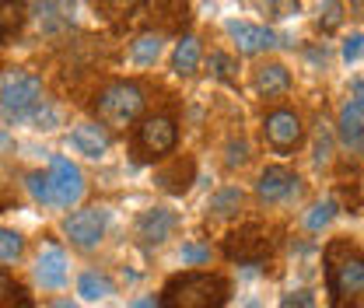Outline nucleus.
Masks as SVG:
<instances>
[{"label": "nucleus", "instance_id": "f257e3e1", "mask_svg": "<svg viewBox=\"0 0 364 308\" xmlns=\"http://www.w3.org/2000/svg\"><path fill=\"white\" fill-rule=\"evenodd\" d=\"M329 308H361L364 294V260L361 245L350 238H333L322 253Z\"/></svg>", "mask_w": 364, "mask_h": 308}, {"label": "nucleus", "instance_id": "f03ea898", "mask_svg": "<svg viewBox=\"0 0 364 308\" xmlns=\"http://www.w3.org/2000/svg\"><path fill=\"white\" fill-rule=\"evenodd\" d=\"M231 284L221 273L210 270H186L165 280L158 308H225Z\"/></svg>", "mask_w": 364, "mask_h": 308}, {"label": "nucleus", "instance_id": "7ed1b4c3", "mask_svg": "<svg viewBox=\"0 0 364 308\" xmlns=\"http://www.w3.org/2000/svg\"><path fill=\"white\" fill-rule=\"evenodd\" d=\"M144 88L136 81H112L98 91L95 98V116L105 130H127L144 116Z\"/></svg>", "mask_w": 364, "mask_h": 308}, {"label": "nucleus", "instance_id": "20e7f679", "mask_svg": "<svg viewBox=\"0 0 364 308\" xmlns=\"http://www.w3.org/2000/svg\"><path fill=\"white\" fill-rule=\"evenodd\" d=\"M43 81L28 70H11L0 85V116L18 123V120H28L39 105H43Z\"/></svg>", "mask_w": 364, "mask_h": 308}, {"label": "nucleus", "instance_id": "39448f33", "mask_svg": "<svg viewBox=\"0 0 364 308\" xmlns=\"http://www.w3.org/2000/svg\"><path fill=\"white\" fill-rule=\"evenodd\" d=\"M176 140H179V127L172 116L158 112V116H147L140 120L136 127V140H134V151L140 161H158V158H168L176 151Z\"/></svg>", "mask_w": 364, "mask_h": 308}, {"label": "nucleus", "instance_id": "423d86ee", "mask_svg": "<svg viewBox=\"0 0 364 308\" xmlns=\"http://www.w3.org/2000/svg\"><path fill=\"white\" fill-rule=\"evenodd\" d=\"M46 179H49V200H53V207L70 211V207L81 203V196H85V172H81L70 158L53 154Z\"/></svg>", "mask_w": 364, "mask_h": 308}, {"label": "nucleus", "instance_id": "0eeeda50", "mask_svg": "<svg viewBox=\"0 0 364 308\" xmlns=\"http://www.w3.org/2000/svg\"><path fill=\"white\" fill-rule=\"evenodd\" d=\"M225 256L231 263L259 266L270 256V235L263 224H242L225 238Z\"/></svg>", "mask_w": 364, "mask_h": 308}, {"label": "nucleus", "instance_id": "6e6552de", "mask_svg": "<svg viewBox=\"0 0 364 308\" xmlns=\"http://www.w3.org/2000/svg\"><path fill=\"white\" fill-rule=\"evenodd\" d=\"M109 207H81V211H74L70 218L63 221V231H67V238H70V245H77V249H95L102 238H105V231H109Z\"/></svg>", "mask_w": 364, "mask_h": 308}, {"label": "nucleus", "instance_id": "1a4fd4ad", "mask_svg": "<svg viewBox=\"0 0 364 308\" xmlns=\"http://www.w3.org/2000/svg\"><path fill=\"white\" fill-rule=\"evenodd\" d=\"M256 196L267 203V207H277V203H291L301 196V176L287 165H270L259 172V182H256Z\"/></svg>", "mask_w": 364, "mask_h": 308}, {"label": "nucleus", "instance_id": "9d476101", "mask_svg": "<svg viewBox=\"0 0 364 308\" xmlns=\"http://www.w3.org/2000/svg\"><path fill=\"white\" fill-rule=\"evenodd\" d=\"M263 133H267V144H270L273 151H280V154L294 151V147L305 140L301 112H298V109H287V105L273 109L270 116H267V123H263Z\"/></svg>", "mask_w": 364, "mask_h": 308}, {"label": "nucleus", "instance_id": "9b49d317", "mask_svg": "<svg viewBox=\"0 0 364 308\" xmlns=\"http://www.w3.org/2000/svg\"><path fill=\"white\" fill-rule=\"evenodd\" d=\"M176 228H179V214L168 211V207H147V211H140V218L134 224L140 245H147V249L165 245L176 235Z\"/></svg>", "mask_w": 364, "mask_h": 308}, {"label": "nucleus", "instance_id": "f8f14e48", "mask_svg": "<svg viewBox=\"0 0 364 308\" xmlns=\"http://www.w3.org/2000/svg\"><path fill=\"white\" fill-rule=\"evenodd\" d=\"M361 78L354 81V98L340 109V120H336V137L347 151L361 154L364 147V102H361Z\"/></svg>", "mask_w": 364, "mask_h": 308}, {"label": "nucleus", "instance_id": "ddd939ff", "mask_svg": "<svg viewBox=\"0 0 364 308\" xmlns=\"http://www.w3.org/2000/svg\"><path fill=\"white\" fill-rule=\"evenodd\" d=\"M228 36H231V43L238 53H245V56H259V53H267L277 46V36H273V28L267 25H252V21H228L225 25Z\"/></svg>", "mask_w": 364, "mask_h": 308}, {"label": "nucleus", "instance_id": "4468645a", "mask_svg": "<svg viewBox=\"0 0 364 308\" xmlns=\"http://www.w3.org/2000/svg\"><path fill=\"white\" fill-rule=\"evenodd\" d=\"M70 147L77 151V154H85L91 161H98V158H105L109 154V147H112V133L105 130L102 123H77L74 130H70Z\"/></svg>", "mask_w": 364, "mask_h": 308}, {"label": "nucleus", "instance_id": "2eb2a0df", "mask_svg": "<svg viewBox=\"0 0 364 308\" xmlns=\"http://www.w3.org/2000/svg\"><path fill=\"white\" fill-rule=\"evenodd\" d=\"M25 4H28V18H36L46 32L67 28L77 14V0H25Z\"/></svg>", "mask_w": 364, "mask_h": 308}, {"label": "nucleus", "instance_id": "dca6fc26", "mask_svg": "<svg viewBox=\"0 0 364 308\" xmlns=\"http://www.w3.org/2000/svg\"><path fill=\"white\" fill-rule=\"evenodd\" d=\"M36 280L43 284L46 291H60L67 284V256L60 245H43L39 260H36Z\"/></svg>", "mask_w": 364, "mask_h": 308}, {"label": "nucleus", "instance_id": "f3484780", "mask_svg": "<svg viewBox=\"0 0 364 308\" xmlns=\"http://www.w3.org/2000/svg\"><path fill=\"white\" fill-rule=\"evenodd\" d=\"M252 85H256V91H259L263 98H280V95L291 91V70H287L280 60H267V63L256 67Z\"/></svg>", "mask_w": 364, "mask_h": 308}, {"label": "nucleus", "instance_id": "a211bd4d", "mask_svg": "<svg viewBox=\"0 0 364 308\" xmlns=\"http://www.w3.org/2000/svg\"><path fill=\"white\" fill-rule=\"evenodd\" d=\"M193 179H196V161H193V158H172L165 169L154 172V182H158L165 193H172V196H182V193L193 186Z\"/></svg>", "mask_w": 364, "mask_h": 308}, {"label": "nucleus", "instance_id": "6ab92c4d", "mask_svg": "<svg viewBox=\"0 0 364 308\" xmlns=\"http://www.w3.org/2000/svg\"><path fill=\"white\" fill-rule=\"evenodd\" d=\"M28 25V4L25 0H0V46H11Z\"/></svg>", "mask_w": 364, "mask_h": 308}, {"label": "nucleus", "instance_id": "aec40b11", "mask_svg": "<svg viewBox=\"0 0 364 308\" xmlns=\"http://www.w3.org/2000/svg\"><path fill=\"white\" fill-rule=\"evenodd\" d=\"M203 63V46L196 36H182L172 49V74L176 78H193Z\"/></svg>", "mask_w": 364, "mask_h": 308}, {"label": "nucleus", "instance_id": "412c9836", "mask_svg": "<svg viewBox=\"0 0 364 308\" xmlns=\"http://www.w3.org/2000/svg\"><path fill=\"white\" fill-rule=\"evenodd\" d=\"M245 207V193L238 189V186H221L210 200H207V214L218 221L225 218H238V211Z\"/></svg>", "mask_w": 364, "mask_h": 308}, {"label": "nucleus", "instance_id": "4be33fe9", "mask_svg": "<svg viewBox=\"0 0 364 308\" xmlns=\"http://www.w3.org/2000/svg\"><path fill=\"white\" fill-rule=\"evenodd\" d=\"M161 49H165V32H144L130 46V60H134L136 67H151L161 56Z\"/></svg>", "mask_w": 364, "mask_h": 308}, {"label": "nucleus", "instance_id": "5701e85b", "mask_svg": "<svg viewBox=\"0 0 364 308\" xmlns=\"http://www.w3.org/2000/svg\"><path fill=\"white\" fill-rule=\"evenodd\" d=\"M256 14H263L267 21H287L301 11V0H245Z\"/></svg>", "mask_w": 364, "mask_h": 308}, {"label": "nucleus", "instance_id": "b1692460", "mask_svg": "<svg viewBox=\"0 0 364 308\" xmlns=\"http://www.w3.org/2000/svg\"><path fill=\"white\" fill-rule=\"evenodd\" d=\"M77 294L85 298V302H102V298H109L112 294V280L105 277V273H81V280H77Z\"/></svg>", "mask_w": 364, "mask_h": 308}, {"label": "nucleus", "instance_id": "393cba45", "mask_svg": "<svg viewBox=\"0 0 364 308\" xmlns=\"http://www.w3.org/2000/svg\"><path fill=\"white\" fill-rule=\"evenodd\" d=\"M0 308H32V294L4 270H0Z\"/></svg>", "mask_w": 364, "mask_h": 308}, {"label": "nucleus", "instance_id": "a878e982", "mask_svg": "<svg viewBox=\"0 0 364 308\" xmlns=\"http://www.w3.org/2000/svg\"><path fill=\"white\" fill-rule=\"evenodd\" d=\"M207 67H210V74L221 81V85H238V60L225 53V49H214L210 56H207Z\"/></svg>", "mask_w": 364, "mask_h": 308}, {"label": "nucleus", "instance_id": "bb28decb", "mask_svg": "<svg viewBox=\"0 0 364 308\" xmlns=\"http://www.w3.org/2000/svg\"><path fill=\"white\" fill-rule=\"evenodd\" d=\"M25 256V235L14 228H0V263H18Z\"/></svg>", "mask_w": 364, "mask_h": 308}, {"label": "nucleus", "instance_id": "cd10ccee", "mask_svg": "<svg viewBox=\"0 0 364 308\" xmlns=\"http://www.w3.org/2000/svg\"><path fill=\"white\" fill-rule=\"evenodd\" d=\"M340 25H343V4L340 0H322V7H318V28H322V36H333Z\"/></svg>", "mask_w": 364, "mask_h": 308}, {"label": "nucleus", "instance_id": "c85d7f7f", "mask_svg": "<svg viewBox=\"0 0 364 308\" xmlns=\"http://www.w3.org/2000/svg\"><path fill=\"white\" fill-rule=\"evenodd\" d=\"M336 211H340V203H336V200H322V203L312 207V214L305 218V228H309V231H322L329 221L336 218Z\"/></svg>", "mask_w": 364, "mask_h": 308}, {"label": "nucleus", "instance_id": "c756f323", "mask_svg": "<svg viewBox=\"0 0 364 308\" xmlns=\"http://www.w3.org/2000/svg\"><path fill=\"white\" fill-rule=\"evenodd\" d=\"M28 193L43 203V207H53V200H49V179H46V172H28Z\"/></svg>", "mask_w": 364, "mask_h": 308}, {"label": "nucleus", "instance_id": "7c9ffc66", "mask_svg": "<svg viewBox=\"0 0 364 308\" xmlns=\"http://www.w3.org/2000/svg\"><path fill=\"white\" fill-rule=\"evenodd\" d=\"M225 151H228V154H225L228 169H242V165L249 161V144H245V140H228Z\"/></svg>", "mask_w": 364, "mask_h": 308}, {"label": "nucleus", "instance_id": "2f4dec72", "mask_svg": "<svg viewBox=\"0 0 364 308\" xmlns=\"http://www.w3.org/2000/svg\"><path fill=\"white\" fill-rule=\"evenodd\" d=\"M333 158V137H329V127L318 123V137H316V161L318 165H329Z\"/></svg>", "mask_w": 364, "mask_h": 308}, {"label": "nucleus", "instance_id": "473e14b6", "mask_svg": "<svg viewBox=\"0 0 364 308\" xmlns=\"http://www.w3.org/2000/svg\"><path fill=\"white\" fill-rule=\"evenodd\" d=\"M98 4H102V11H105V14H112V18L134 14L136 7H140V0H98Z\"/></svg>", "mask_w": 364, "mask_h": 308}, {"label": "nucleus", "instance_id": "72a5a7b5", "mask_svg": "<svg viewBox=\"0 0 364 308\" xmlns=\"http://www.w3.org/2000/svg\"><path fill=\"white\" fill-rule=\"evenodd\" d=\"M207 260H210V249H203V245H196V242H186V245H182V263L200 266V263H207Z\"/></svg>", "mask_w": 364, "mask_h": 308}, {"label": "nucleus", "instance_id": "f704fd0d", "mask_svg": "<svg viewBox=\"0 0 364 308\" xmlns=\"http://www.w3.org/2000/svg\"><path fill=\"white\" fill-rule=\"evenodd\" d=\"M280 308H318V305H316V294H312V291H291V294L280 302Z\"/></svg>", "mask_w": 364, "mask_h": 308}, {"label": "nucleus", "instance_id": "c9c22d12", "mask_svg": "<svg viewBox=\"0 0 364 308\" xmlns=\"http://www.w3.org/2000/svg\"><path fill=\"white\" fill-rule=\"evenodd\" d=\"M361 32H354V36H347V39H343V60H347V63H354V60H358V56H361Z\"/></svg>", "mask_w": 364, "mask_h": 308}, {"label": "nucleus", "instance_id": "e433bc0d", "mask_svg": "<svg viewBox=\"0 0 364 308\" xmlns=\"http://www.w3.org/2000/svg\"><path fill=\"white\" fill-rule=\"evenodd\" d=\"M136 308H158V302H154V298H140V302H136Z\"/></svg>", "mask_w": 364, "mask_h": 308}, {"label": "nucleus", "instance_id": "4c0bfd02", "mask_svg": "<svg viewBox=\"0 0 364 308\" xmlns=\"http://www.w3.org/2000/svg\"><path fill=\"white\" fill-rule=\"evenodd\" d=\"M7 207H11V200H7V196H4V200H0V214H4V211H7Z\"/></svg>", "mask_w": 364, "mask_h": 308}, {"label": "nucleus", "instance_id": "58836bf2", "mask_svg": "<svg viewBox=\"0 0 364 308\" xmlns=\"http://www.w3.org/2000/svg\"><path fill=\"white\" fill-rule=\"evenodd\" d=\"M53 308H77V305H70V302H60V305H53Z\"/></svg>", "mask_w": 364, "mask_h": 308}, {"label": "nucleus", "instance_id": "ea45409f", "mask_svg": "<svg viewBox=\"0 0 364 308\" xmlns=\"http://www.w3.org/2000/svg\"><path fill=\"white\" fill-rule=\"evenodd\" d=\"M245 308H267V305H259V302H249V305H245Z\"/></svg>", "mask_w": 364, "mask_h": 308}, {"label": "nucleus", "instance_id": "a19ab883", "mask_svg": "<svg viewBox=\"0 0 364 308\" xmlns=\"http://www.w3.org/2000/svg\"><path fill=\"white\" fill-rule=\"evenodd\" d=\"M0 140H4V133H0Z\"/></svg>", "mask_w": 364, "mask_h": 308}]
</instances>
